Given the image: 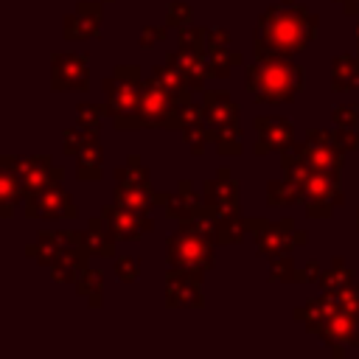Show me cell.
Wrapping results in <instances>:
<instances>
[{
  "instance_id": "cell-1",
  "label": "cell",
  "mask_w": 359,
  "mask_h": 359,
  "mask_svg": "<svg viewBox=\"0 0 359 359\" xmlns=\"http://www.w3.org/2000/svg\"><path fill=\"white\" fill-rule=\"evenodd\" d=\"M320 17L311 14L300 3H272L269 8L261 11L255 22V36H252V53L255 59H269V56H286L292 59L294 53H303L311 39L317 36Z\"/></svg>"
},
{
  "instance_id": "cell-2",
  "label": "cell",
  "mask_w": 359,
  "mask_h": 359,
  "mask_svg": "<svg viewBox=\"0 0 359 359\" xmlns=\"http://www.w3.org/2000/svg\"><path fill=\"white\" fill-rule=\"evenodd\" d=\"M244 84L258 104H292L303 90V67L286 56L255 59L244 67Z\"/></svg>"
},
{
  "instance_id": "cell-3",
  "label": "cell",
  "mask_w": 359,
  "mask_h": 359,
  "mask_svg": "<svg viewBox=\"0 0 359 359\" xmlns=\"http://www.w3.org/2000/svg\"><path fill=\"white\" fill-rule=\"evenodd\" d=\"M213 241L194 224V222H180V227L168 236L165 241V258L171 266L177 269H188V272H208L213 269Z\"/></svg>"
},
{
  "instance_id": "cell-4",
  "label": "cell",
  "mask_w": 359,
  "mask_h": 359,
  "mask_svg": "<svg viewBox=\"0 0 359 359\" xmlns=\"http://www.w3.org/2000/svg\"><path fill=\"white\" fill-rule=\"evenodd\" d=\"M101 90L107 95V109L118 132L129 129H146L149 121L143 115V81H126L115 73L101 81Z\"/></svg>"
},
{
  "instance_id": "cell-5",
  "label": "cell",
  "mask_w": 359,
  "mask_h": 359,
  "mask_svg": "<svg viewBox=\"0 0 359 359\" xmlns=\"http://www.w3.org/2000/svg\"><path fill=\"white\" fill-rule=\"evenodd\" d=\"M247 230L255 238V250L261 258H275L294 252L297 247H306L309 233L297 227L294 219H280V222H266L261 216H247Z\"/></svg>"
},
{
  "instance_id": "cell-6",
  "label": "cell",
  "mask_w": 359,
  "mask_h": 359,
  "mask_svg": "<svg viewBox=\"0 0 359 359\" xmlns=\"http://www.w3.org/2000/svg\"><path fill=\"white\" fill-rule=\"evenodd\" d=\"M0 165L6 168H14L22 180V191H25V199L50 188V185H62V177L65 171L59 165H53V160L48 154H31V157H14V154H3L0 157Z\"/></svg>"
},
{
  "instance_id": "cell-7",
  "label": "cell",
  "mask_w": 359,
  "mask_h": 359,
  "mask_svg": "<svg viewBox=\"0 0 359 359\" xmlns=\"http://www.w3.org/2000/svg\"><path fill=\"white\" fill-rule=\"evenodd\" d=\"M303 205H306V216L309 219H331L334 208H339L345 202L342 185H339V174L331 171H317L311 168L309 180L303 182Z\"/></svg>"
},
{
  "instance_id": "cell-8",
  "label": "cell",
  "mask_w": 359,
  "mask_h": 359,
  "mask_svg": "<svg viewBox=\"0 0 359 359\" xmlns=\"http://www.w3.org/2000/svg\"><path fill=\"white\" fill-rule=\"evenodd\" d=\"M143 115L149 126L157 129H182V104L154 79H143Z\"/></svg>"
},
{
  "instance_id": "cell-9",
  "label": "cell",
  "mask_w": 359,
  "mask_h": 359,
  "mask_svg": "<svg viewBox=\"0 0 359 359\" xmlns=\"http://www.w3.org/2000/svg\"><path fill=\"white\" fill-rule=\"evenodd\" d=\"M50 87L53 93H81L90 87V62L81 53H50Z\"/></svg>"
},
{
  "instance_id": "cell-10",
  "label": "cell",
  "mask_w": 359,
  "mask_h": 359,
  "mask_svg": "<svg viewBox=\"0 0 359 359\" xmlns=\"http://www.w3.org/2000/svg\"><path fill=\"white\" fill-rule=\"evenodd\" d=\"M202 272H188L171 266L165 272V306L168 309H202L205 294H202Z\"/></svg>"
},
{
  "instance_id": "cell-11",
  "label": "cell",
  "mask_w": 359,
  "mask_h": 359,
  "mask_svg": "<svg viewBox=\"0 0 359 359\" xmlns=\"http://www.w3.org/2000/svg\"><path fill=\"white\" fill-rule=\"evenodd\" d=\"M25 216L28 219L56 222V219H76L79 210H76L73 196L62 185H50V188H45V191H39V194L25 199Z\"/></svg>"
},
{
  "instance_id": "cell-12",
  "label": "cell",
  "mask_w": 359,
  "mask_h": 359,
  "mask_svg": "<svg viewBox=\"0 0 359 359\" xmlns=\"http://www.w3.org/2000/svg\"><path fill=\"white\" fill-rule=\"evenodd\" d=\"M255 126V146L252 151L255 154H266V151H286L292 143H294V123L289 118H280V115H258L252 121Z\"/></svg>"
},
{
  "instance_id": "cell-13",
  "label": "cell",
  "mask_w": 359,
  "mask_h": 359,
  "mask_svg": "<svg viewBox=\"0 0 359 359\" xmlns=\"http://www.w3.org/2000/svg\"><path fill=\"white\" fill-rule=\"evenodd\" d=\"M101 216L109 222V227H112V233L118 236V241H137V238H143L146 233L154 230V222L149 219V213H143V210H129V208H123V205H118V202L104 205V208H101Z\"/></svg>"
},
{
  "instance_id": "cell-14",
  "label": "cell",
  "mask_w": 359,
  "mask_h": 359,
  "mask_svg": "<svg viewBox=\"0 0 359 359\" xmlns=\"http://www.w3.org/2000/svg\"><path fill=\"white\" fill-rule=\"evenodd\" d=\"M104 0H81L73 14L65 17L62 34L67 42H79V39H90V36H101V22H104Z\"/></svg>"
},
{
  "instance_id": "cell-15",
  "label": "cell",
  "mask_w": 359,
  "mask_h": 359,
  "mask_svg": "<svg viewBox=\"0 0 359 359\" xmlns=\"http://www.w3.org/2000/svg\"><path fill=\"white\" fill-rule=\"evenodd\" d=\"M202 196H205V205H210L216 213H241L238 185H236V180H230L227 165H222L216 171V180L202 182Z\"/></svg>"
},
{
  "instance_id": "cell-16",
  "label": "cell",
  "mask_w": 359,
  "mask_h": 359,
  "mask_svg": "<svg viewBox=\"0 0 359 359\" xmlns=\"http://www.w3.org/2000/svg\"><path fill=\"white\" fill-rule=\"evenodd\" d=\"M165 62L174 65V67L188 79V84H191L194 93H205V79H208V73H205V67H208V53H205V50L182 48V45H180V50L165 53Z\"/></svg>"
},
{
  "instance_id": "cell-17",
  "label": "cell",
  "mask_w": 359,
  "mask_h": 359,
  "mask_svg": "<svg viewBox=\"0 0 359 359\" xmlns=\"http://www.w3.org/2000/svg\"><path fill=\"white\" fill-rule=\"evenodd\" d=\"M115 241H118V236L112 233L109 222L101 213L93 216L84 230H79V247H84L90 255H98V258H112L115 255Z\"/></svg>"
},
{
  "instance_id": "cell-18",
  "label": "cell",
  "mask_w": 359,
  "mask_h": 359,
  "mask_svg": "<svg viewBox=\"0 0 359 359\" xmlns=\"http://www.w3.org/2000/svg\"><path fill=\"white\" fill-rule=\"evenodd\" d=\"M337 309H339L337 292H323L320 297H314V300H309V303L297 306L292 317H294L297 323H303V325H306V334L317 337V331L325 325V320H328Z\"/></svg>"
},
{
  "instance_id": "cell-19",
  "label": "cell",
  "mask_w": 359,
  "mask_h": 359,
  "mask_svg": "<svg viewBox=\"0 0 359 359\" xmlns=\"http://www.w3.org/2000/svg\"><path fill=\"white\" fill-rule=\"evenodd\" d=\"M205 208V196H199L191 185V180H180L177 191L171 194L168 205H165V216L174 222H194Z\"/></svg>"
},
{
  "instance_id": "cell-20",
  "label": "cell",
  "mask_w": 359,
  "mask_h": 359,
  "mask_svg": "<svg viewBox=\"0 0 359 359\" xmlns=\"http://www.w3.org/2000/svg\"><path fill=\"white\" fill-rule=\"evenodd\" d=\"M294 149L303 154V160L317 168V171H331V174H342V165H345V151L339 146H331V143H294Z\"/></svg>"
},
{
  "instance_id": "cell-21",
  "label": "cell",
  "mask_w": 359,
  "mask_h": 359,
  "mask_svg": "<svg viewBox=\"0 0 359 359\" xmlns=\"http://www.w3.org/2000/svg\"><path fill=\"white\" fill-rule=\"evenodd\" d=\"M76 177L81 182H98L104 177V149L98 143V132H87V140L76 154Z\"/></svg>"
},
{
  "instance_id": "cell-22",
  "label": "cell",
  "mask_w": 359,
  "mask_h": 359,
  "mask_svg": "<svg viewBox=\"0 0 359 359\" xmlns=\"http://www.w3.org/2000/svg\"><path fill=\"white\" fill-rule=\"evenodd\" d=\"M202 107H205V118H208L210 126L238 123V104L224 90H205L202 93Z\"/></svg>"
},
{
  "instance_id": "cell-23",
  "label": "cell",
  "mask_w": 359,
  "mask_h": 359,
  "mask_svg": "<svg viewBox=\"0 0 359 359\" xmlns=\"http://www.w3.org/2000/svg\"><path fill=\"white\" fill-rule=\"evenodd\" d=\"M87 266H90V252H87L84 247H70V250H65V252L48 266V272H50V278H53L56 283H76L79 275H81Z\"/></svg>"
},
{
  "instance_id": "cell-24",
  "label": "cell",
  "mask_w": 359,
  "mask_h": 359,
  "mask_svg": "<svg viewBox=\"0 0 359 359\" xmlns=\"http://www.w3.org/2000/svg\"><path fill=\"white\" fill-rule=\"evenodd\" d=\"M331 90L334 93L359 90V56L339 53L331 59Z\"/></svg>"
},
{
  "instance_id": "cell-25",
  "label": "cell",
  "mask_w": 359,
  "mask_h": 359,
  "mask_svg": "<svg viewBox=\"0 0 359 359\" xmlns=\"http://www.w3.org/2000/svg\"><path fill=\"white\" fill-rule=\"evenodd\" d=\"M25 202V191H22V180L14 168H6L0 165V216L3 219H11L14 216V208Z\"/></svg>"
},
{
  "instance_id": "cell-26",
  "label": "cell",
  "mask_w": 359,
  "mask_h": 359,
  "mask_svg": "<svg viewBox=\"0 0 359 359\" xmlns=\"http://www.w3.org/2000/svg\"><path fill=\"white\" fill-rule=\"evenodd\" d=\"M208 135H210V143L216 149L219 157H233V154H241L244 151V129L241 123H224V126H210L208 123Z\"/></svg>"
},
{
  "instance_id": "cell-27",
  "label": "cell",
  "mask_w": 359,
  "mask_h": 359,
  "mask_svg": "<svg viewBox=\"0 0 359 359\" xmlns=\"http://www.w3.org/2000/svg\"><path fill=\"white\" fill-rule=\"evenodd\" d=\"M115 202L129 208V210H143L149 213L157 205V191L154 185H115Z\"/></svg>"
},
{
  "instance_id": "cell-28",
  "label": "cell",
  "mask_w": 359,
  "mask_h": 359,
  "mask_svg": "<svg viewBox=\"0 0 359 359\" xmlns=\"http://www.w3.org/2000/svg\"><path fill=\"white\" fill-rule=\"evenodd\" d=\"M151 76H154V79H157V81H160V84H163V87L182 104V107L191 104L194 90H191L188 79H185L174 65H168V62H165V65H154V67H151Z\"/></svg>"
},
{
  "instance_id": "cell-29",
  "label": "cell",
  "mask_w": 359,
  "mask_h": 359,
  "mask_svg": "<svg viewBox=\"0 0 359 359\" xmlns=\"http://www.w3.org/2000/svg\"><path fill=\"white\" fill-rule=\"evenodd\" d=\"M244 65V56L238 50H233L230 45H213L208 48V79H227L230 76V67H238Z\"/></svg>"
},
{
  "instance_id": "cell-30",
  "label": "cell",
  "mask_w": 359,
  "mask_h": 359,
  "mask_svg": "<svg viewBox=\"0 0 359 359\" xmlns=\"http://www.w3.org/2000/svg\"><path fill=\"white\" fill-rule=\"evenodd\" d=\"M303 199H306L303 185L292 182L289 177H283V180H269V182H266V205H272V208L297 205V202H303Z\"/></svg>"
},
{
  "instance_id": "cell-31",
  "label": "cell",
  "mask_w": 359,
  "mask_h": 359,
  "mask_svg": "<svg viewBox=\"0 0 359 359\" xmlns=\"http://www.w3.org/2000/svg\"><path fill=\"white\" fill-rule=\"evenodd\" d=\"M76 292H79V297H84L93 309H101V306H104V297H101V292H104V275H101V269L87 266V269L79 275V280H76Z\"/></svg>"
},
{
  "instance_id": "cell-32",
  "label": "cell",
  "mask_w": 359,
  "mask_h": 359,
  "mask_svg": "<svg viewBox=\"0 0 359 359\" xmlns=\"http://www.w3.org/2000/svg\"><path fill=\"white\" fill-rule=\"evenodd\" d=\"M351 283H353V272L348 269V264H345L342 255H334V258H331V269H325V272L320 275L323 292H339V289H345V286H351Z\"/></svg>"
},
{
  "instance_id": "cell-33",
  "label": "cell",
  "mask_w": 359,
  "mask_h": 359,
  "mask_svg": "<svg viewBox=\"0 0 359 359\" xmlns=\"http://www.w3.org/2000/svg\"><path fill=\"white\" fill-rule=\"evenodd\" d=\"M115 185H149V171L137 154H129L121 168H115Z\"/></svg>"
},
{
  "instance_id": "cell-34",
  "label": "cell",
  "mask_w": 359,
  "mask_h": 359,
  "mask_svg": "<svg viewBox=\"0 0 359 359\" xmlns=\"http://www.w3.org/2000/svg\"><path fill=\"white\" fill-rule=\"evenodd\" d=\"M269 280H275V283H292V280L300 283V272H297V266H294L292 252L269 258Z\"/></svg>"
},
{
  "instance_id": "cell-35",
  "label": "cell",
  "mask_w": 359,
  "mask_h": 359,
  "mask_svg": "<svg viewBox=\"0 0 359 359\" xmlns=\"http://www.w3.org/2000/svg\"><path fill=\"white\" fill-rule=\"evenodd\" d=\"M76 112H79V126H84L87 132H98L104 118L109 115L107 104H79Z\"/></svg>"
},
{
  "instance_id": "cell-36",
  "label": "cell",
  "mask_w": 359,
  "mask_h": 359,
  "mask_svg": "<svg viewBox=\"0 0 359 359\" xmlns=\"http://www.w3.org/2000/svg\"><path fill=\"white\" fill-rule=\"evenodd\" d=\"M62 252H65L62 247H56V244H50V241H39V238L25 247V258H31L34 264H39V266H45V269H48Z\"/></svg>"
},
{
  "instance_id": "cell-37",
  "label": "cell",
  "mask_w": 359,
  "mask_h": 359,
  "mask_svg": "<svg viewBox=\"0 0 359 359\" xmlns=\"http://www.w3.org/2000/svg\"><path fill=\"white\" fill-rule=\"evenodd\" d=\"M180 135H182V140H185V146L191 149V154H205V149H208V143H210V135H208V123H196V126H182L180 129Z\"/></svg>"
},
{
  "instance_id": "cell-38",
  "label": "cell",
  "mask_w": 359,
  "mask_h": 359,
  "mask_svg": "<svg viewBox=\"0 0 359 359\" xmlns=\"http://www.w3.org/2000/svg\"><path fill=\"white\" fill-rule=\"evenodd\" d=\"M194 22V8L182 0H171L168 8H165V25L168 28H182V25H191Z\"/></svg>"
},
{
  "instance_id": "cell-39",
  "label": "cell",
  "mask_w": 359,
  "mask_h": 359,
  "mask_svg": "<svg viewBox=\"0 0 359 359\" xmlns=\"http://www.w3.org/2000/svg\"><path fill=\"white\" fill-rule=\"evenodd\" d=\"M208 31L210 28H202V25H182L180 28V45L182 48H196V50H205L208 53Z\"/></svg>"
},
{
  "instance_id": "cell-40",
  "label": "cell",
  "mask_w": 359,
  "mask_h": 359,
  "mask_svg": "<svg viewBox=\"0 0 359 359\" xmlns=\"http://www.w3.org/2000/svg\"><path fill=\"white\" fill-rule=\"evenodd\" d=\"M115 278L121 283H135L140 278V258H135V255H118L115 258Z\"/></svg>"
},
{
  "instance_id": "cell-41",
  "label": "cell",
  "mask_w": 359,
  "mask_h": 359,
  "mask_svg": "<svg viewBox=\"0 0 359 359\" xmlns=\"http://www.w3.org/2000/svg\"><path fill=\"white\" fill-rule=\"evenodd\" d=\"M84 140H87V129H84V126H70V129H65V135H62V151H65L67 157H76V154L81 151Z\"/></svg>"
},
{
  "instance_id": "cell-42",
  "label": "cell",
  "mask_w": 359,
  "mask_h": 359,
  "mask_svg": "<svg viewBox=\"0 0 359 359\" xmlns=\"http://www.w3.org/2000/svg\"><path fill=\"white\" fill-rule=\"evenodd\" d=\"M165 36H168V25H143V31H140V48L143 50H151L154 45H163L165 42Z\"/></svg>"
},
{
  "instance_id": "cell-43",
  "label": "cell",
  "mask_w": 359,
  "mask_h": 359,
  "mask_svg": "<svg viewBox=\"0 0 359 359\" xmlns=\"http://www.w3.org/2000/svg\"><path fill=\"white\" fill-rule=\"evenodd\" d=\"M331 121L337 126H359V107H353V104H337L331 109Z\"/></svg>"
},
{
  "instance_id": "cell-44",
  "label": "cell",
  "mask_w": 359,
  "mask_h": 359,
  "mask_svg": "<svg viewBox=\"0 0 359 359\" xmlns=\"http://www.w3.org/2000/svg\"><path fill=\"white\" fill-rule=\"evenodd\" d=\"M334 143H337L345 154L353 151V149H359V129H356V126H337Z\"/></svg>"
},
{
  "instance_id": "cell-45",
  "label": "cell",
  "mask_w": 359,
  "mask_h": 359,
  "mask_svg": "<svg viewBox=\"0 0 359 359\" xmlns=\"http://www.w3.org/2000/svg\"><path fill=\"white\" fill-rule=\"evenodd\" d=\"M230 31H224V28H210L208 31V48H213V45H230Z\"/></svg>"
},
{
  "instance_id": "cell-46",
  "label": "cell",
  "mask_w": 359,
  "mask_h": 359,
  "mask_svg": "<svg viewBox=\"0 0 359 359\" xmlns=\"http://www.w3.org/2000/svg\"><path fill=\"white\" fill-rule=\"evenodd\" d=\"M320 275H323V272H320V264H317V261H309V264H306V269L300 272V283L320 280Z\"/></svg>"
},
{
  "instance_id": "cell-47",
  "label": "cell",
  "mask_w": 359,
  "mask_h": 359,
  "mask_svg": "<svg viewBox=\"0 0 359 359\" xmlns=\"http://www.w3.org/2000/svg\"><path fill=\"white\" fill-rule=\"evenodd\" d=\"M342 11H345L348 17H359V0H345V3H342Z\"/></svg>"
},
{
  "instance_id": "cell-48",
  "label": "cell",
  "mask_w": 359,
  "mask_h": 359,
  "mask_svg": "<svg viewBox=\"0 0 359 359\" xmlns=\"http://www.w3.org/2000/svg\"><path fill=\"white\" fill-rule=\"evenodd\" d=\"M356 45H359V22H356Z\"/></svg>"
},
{
  "instance_id": "cell-49",
  "label": "cell",
  "mask_w": 359,
  "mask_h": 359,
  "mask_svg": "<svg viewBox=\"0 0 359 359\" xmlns=\"http://www.w3.org/2000/svg\"><path fill=\"white\" fill-rule=\"evenodd\" d=\"M356 230H359V208H356Z\"/></svg>"
},
{
  "instance_id": "cell-50",
  "label": "cell",
  "mask_w": 359,
  "mask_h": 359,
  "mask_svg": "<svg viewBox=\"0 0 359 359\" xmlns=\"http://www.w3.org/2000/svg\"><path fill=\"white\" fill-rule=\"evenodd\" d=\"M283 3H294V0H283Z\"/></svg>"
},
{
  "instance_id": "cell-51",
  "label": "cell",
  "mask_w": 359,
  "mask_h": 359,
  "mask_svg": "<svg viewBox=\"0 0 359 359\" xmlns=\"http://www.w3.org/2000/svg\"><path fill=\"white\" fill-rule=\"evenodd\" d=\"M334 3H345V0H334Z\"/></svg>"
},
{
  "instance_id": "cell-52",
  "label": "cell",
  "mask_w": 359,
  "mask_h": 359,
  "mask_svg": "<svg viewBox=\"0 0 359 359\" xmlns=\"http://www.w3.org/2000/svg\"><path fill=\"white\" fill-rule=\"evenodd\" d=\"M104 3H112V0H104Z\"/></svg>"
}]
</instances>
